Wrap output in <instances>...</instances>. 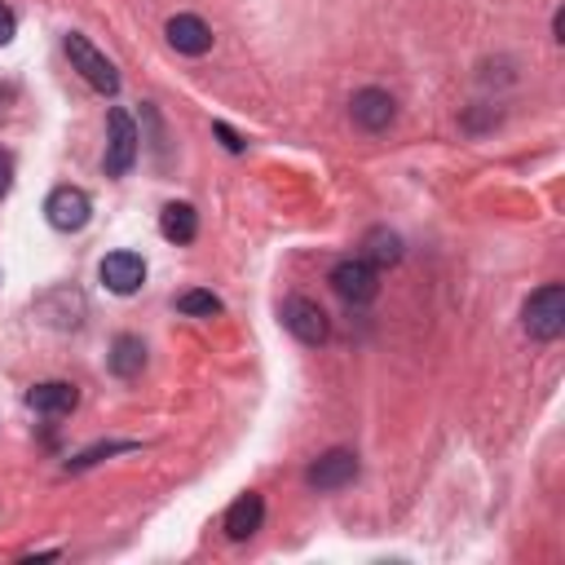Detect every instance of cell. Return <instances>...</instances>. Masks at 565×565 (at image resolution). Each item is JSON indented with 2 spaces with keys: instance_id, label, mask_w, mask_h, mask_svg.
<instances>
[{
  "instance_id": "8fae6325",
  "label": "cell",
  "mask_w": 565,
  "mask_h": 565,
  "mask_svg": "<svg viewBox=\"0 0 565 565\" xmlns=\"http://www.w3.org/2000/svg\"><path fill=\"white\" fill-rule=\"evenodd\" d=\"M27 407L41 411V416H71L80 407V389L67 385V380H45L27 394Z\"/></svg>"
},
{
  "instance_id": "5bb4252c",
  "label": "cell",
  "mask_w": 565,
  "mask_h": 565,
  "mask_svg": "<svg viewBox=\"0 0 565 565\" xmlns=\"http://www.w3.org/2000/svg\"><path fill=\"white\" fill-rule=\"evenodd\" d=\"M107 363H111V372H115L120 380H133V376H142V367H146V345H142L137 336H115Z\"/></svg>"
},
{
  "instance_id": "8992f818",
  "label": "cell",
  "mask_w": 565,
  "mask_h": 565,
  "mask_svg": "<svg viewBox=\"0 0 565 565\" xmlns=\"http://www.w3.org/2000/svg\"><path fill=\"white\" fill-rule=\"evenodd\" d=\"M45 217L54 230H85L89 217H93V199L80 190V186H58L49 199H45Z\"/></svg>"
},
{
  "instance_id": "e0dca14e",
  "label": "cell",
  "mask_w": 565,
  "mask_h": 565,
  "mask_svg": "<svg viewBox=\"0 0 565 565\" xmlns=\"http://www.w3.org/2000/svg\"><path fill=\"white\" fill-rule=\"evenodd\" d=\"M14 32H19L14 10H10V5H0V45H10V41H14Z\"/></svg>"
},
{
  "instance_id": "ba28073f",
  "label": "cell",
  "mask_w": 565,
  "mask_h": 565,
  "mask_svg": "<svg viewBox=\"0 0 565 565\" xmlns=\"http://www.w3.org/2000/svg\"><path fill=\"white\" fill-rule=\"evenodd\" d=\"M350 115H354V124H358V129H367V133H385V129L394 124V115H398V102H394L385 89H358V93H354V102H350Z\"/></svg>"
},
{
  "instance_id": "2e32d148",
  "label": "cell",
  "mask_w": 565,
  "mask_h": 565,
  "mask_svg": "<svg viewBox=\"0 0 565 565\" xmlns=\"http://www.w3.org/2000/svg\"><path fill=\"white\" fill-rule=\"evenodd\" d=\"M177 310L195 314V319H212V314H221V301L212 292H186V297H177Z\"/></svg>"
},
{
  "instance_id": "9a60e30c",
  "label": "cell",
  "mask_w": 565,
  "mask_h": 565,
  "mask_svg": "<svg viewBox=\"0 0 565 565\" xmlns=\"http://www.w3.org/2000/svg\"><path fill=\"white\" fill-rule=\"evenodd\" d=\"M363 256L372 261V265H398L402 261V239L394 234V230H385V225H376V230H367V239H363Z\"/></svg>"
},
{
  "instance_id": "7a4b0ae2",
  "label": "cell",
  "mask_w": 565,
  "mask_h": 565,
  "mask_svg": "<svg viewBox=\"0 0 565 565\" xmlns=\"http://www.w3.org/2000/svg\"><path fill=\"white\" fill-rule=\"evenodd\" d=\"M332 288H336L341 301L367 306V301H376V292H380V274H376V265H372L367 256H350V261H341V265L332 269Z\"/></svg>"
},
{
  "instance_id": "5b68a950",
  "label": "cell",
  "mask_w": 565,
  "mask_h": 565,
  "mask_svg": "<svg viewBox=\"0 0 565 565\" xmlns=\"http://www.w3.org/2000/svg\"><path fill=\"white\" fill-rule=\"evenodd\" d=\"M137 164V129L129 120V111H111L107 115V177H124Z\"/></svg>"
},
{
  "instance_id": "4fadbf2b",
  "label": "cell",
  "mask_w": 565,
  "mask_h": 565,
  "mask_svg": "<svg viewBox=\"0 0 565 565\" xmlns=\"http://www.w3.org/2000/svg\"><path fill=\"white\" fill-rule=\"evenodd\" d=\"M159 234H164L168 243H190V239L199 234V212H195L190 203H168V208L159 212Z\"/></svg>"
},
{
  "instance_id": "52a82bcc",
  "label": "cell",
  "mask_w": 565,
  "mask_h": 565,
  "mask_svg": "<svg viewBox=\"0 0 565 565\" xmlns=\"http://www.w3.org/2000/svg\"><path fill=\"white\" fill-rule=\"evenodd\" d=\"M102 282H107V292H115V297H133L142 282H146V261L137 256V252H111L107 261H102Z\"/></svg>"
},
{
  "instance_id": "277c9868",
  "label": "cell",
  "mask_w": 565,
  "mask_h": 565,
  "mask_svg": "<svg viewBox=\"0 0 565 565\" xmlns=\"http://www.w3.org/2000/svg\"><path fill=\"white\" fill-rule=\"evenodd\" d=\"M67 54H71L76 71H80L98 93H107V98H111V93L120 89V71H115V63H111L107 54H98L80 32H71V36H67Z\"/></svg>"
},
{
  "instance_id": "9c48e42d",
  "label": "cell",
  "mask_w": 565,
  "mask_h": 565,
  "mask_svg": "<svg viewBox=\"0 0 565 565\" xmlns=\"http://www.w3.org/2000/svg\"><path fill=\"white\" fill-rule=\"evenodd\" d=\"M358 477V455L354 451H328V455H319V464H310V473H306V481L314 486V490H341V486H350Z\"/></svg>"
},
{
  "instance_id": "d6986e66",
  "label": "cell",
  "mask_w": 565,
  "mask_h": 565,
  "mask_svg": "<svg viewBox=\"0 0 565 565\" xmlns=\"http://www.w3.org/2000/svg\"><path fill=\"white\" fill-rule=\"evenodd\" d=\"M212 129H217V137H221V142H225V151H234V155H239V151H243V137H239V133H234V129H230V124H212Z\"/></svg>"
},
{
  "instance_id": "6da1fadb",
  "label": "cell",
  "mask_w": 565,
  "mask_h": 565,
  "mask_svg": "<svg viewBox=\"0 0 565 565\" xmlns=\"http://www.w3.org/2000/svg\"><path fill=\"white\" fill-rule=\"evenodd\" d=\"M521 323L534 341H556L565 332V288L561 282H543V288L525 301Z\"/></svg>"
},
{
  "instance_id": "30bf717a",
  "label": "cell",
  "mask_w": 565,
  "mask_h": 565,
  "mask_svg": "<svg viewBox=\"0 0 565 565\" xmlns=\"http://www.w3.org/2000/svg\"><path fill=\"white\" fill-rule=\"evenodd\" d=\"M168 45L186 58H203L212 49V27L199 14H177V19H168Z\"/></svg>"
},
{
  "instance_id": "ac0fdd59",
  "label": "cell",
  "mask_w": 565,
  "mask_h": 565,
  "mask_svg": "<svg viewBox=\"0 0 565 565\" xmlns=\"http://www.w3.org/2000/svg\"><path fill=\"white\" fill-rule=\"evenodd\" d=\"M10 186H14V159H10L5 151H0V199L10 195Z\"/></svg>"
},
{
  "instance_id": "7c38bea8",
  "label": "cell",
  "mask_w": 565,
  "mask_h": 565,
  "mask_svg": "<svg viewBox=\"0 0 565 565\" xmlns=\"http://www.w3.org/2000/svg\"><path fill=\"white\" fill-rule=\"evenodd\" d=\"M261 521H265V499H261L256 490H247V495H239V499L230 503V512H225V534H230L234 543H243V539H252V534L261 530Z\"/></svg>"
},
{
  "instance_id": "3957f363",
  "label": "cell",
  "mask_w": 565,
  "mask_h": 565,
  "mask_svg": "<svg viewBox=\"0 0 565 565\" xmlns=\"http://www.w3.org/2000/svg\"><path fill=\"white\" fill-rule=\"evenodd\" d=\"M282 328H288L301 345H323L332 336V323H328L323 306L310 301V297H288L282 301Z\"/></svg>"
}]
</instances>
